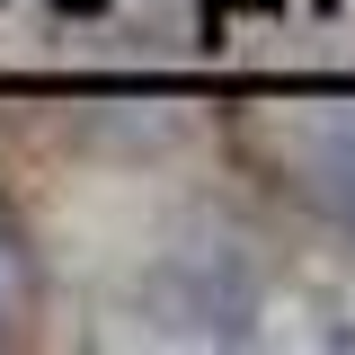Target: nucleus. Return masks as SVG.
I'll use <instances>...</instances> for the list:
<instances>
[{
    "mask_svg": "<svg viewBox=\"0 0 355 355\" xmlns=\"http://www.w3.org/2000/svg\"><path fill=\"white\" fill-rule=\"evenodd\" d=\"M311 187H320V205H329V214L355 231V133H338V142L311 160Z\"/></svg>",
    "mask_w": 355,
    "mask_h": 355,
    "instance_id": "f03ea898",
    "label": "nucleus"
},
{
    "mask_svg": "<svg viewBox=\"0 0 355 355\" xmlns=\"http://www.w3.org/2000/svg\"><path fill=\"white\" fill-rule=\"evenodd\" d=\"M62 9H98V0H62Z\"/></svg>",
    "mask_w": 355,
    "mask_h": 355,
    "instance_id": "7ed1b4c3",
    "label": "nucleus"
},
{
    "mask_svg": "<svg viewBox=\"0 0 355 355\" xmlns=\"http://www.w3.org/2000/svg\"><path fill=\"white\" fill-rule=\"evenodd\" d=\"M36 320V249L18 240V222H0V338H18Z\"/></svg>",
    "mask_w": 355,
    "mask_h": 355,
    "instance_id": "f257e3e1",
    "label": "nucleus"
}]
</instances>
